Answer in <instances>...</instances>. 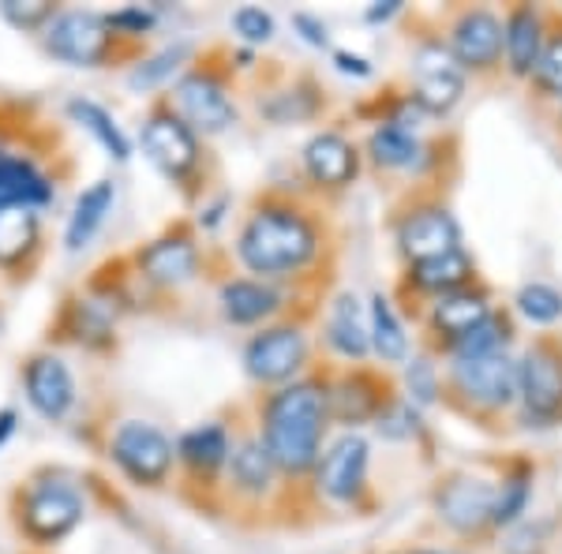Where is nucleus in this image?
<instances>
[{"label":"nucleus","mask_w":562,"mask_h":554,"mask_svg":"<svg viewBox=\"0 0 562 554\" xmlns=\"http://www.w3.org/2000/svg\"><path fill=\"white\" fill-rule=\"evenodd\" d=\"M514 304H518V312L532 326H551V323L562 319V293H559V289H551V285H543V281L525 285Z\"/></svg>","instance_id":"58836bf2"},{"label":"nucleus","mask_w":562,"mask_h":554,"mask_svg":"<svg viewBox=\"0 0 562 554\" xmlns=\"http://www.w3.org/2000/svg\"><path fill=\"white\" fill-rule=\"evenodd\" d=\"M15 431H20V408L4 405V408H0V450L15 439Z\"/></svg>","instance_id":"09e8293b"},{"label":"nucleus","mask_w":562,"mask_h":554,"mask_svg":"<svg viewBox=\"0 0 562 554\" xmlns=\"http://www.w3.org/2000/svg\"><path fill=\"white\" fill-rule=\"evenodd\" d=\"M105 23L113 26L116 38L132 42V45H143L147 34L158 31V8L150 4H124L116 12H105Z\"/></svg>","instance_id":"ea45409f"},{"label":"nucleus","mask_w":562,"mask_h":554,"mask_svg":"<svg viewBox=\"0 0 562 554\" xmlns=\"http://www.w3.org/2000/svg\"><path fill=\"white\" fill-rule=\"evenodd\" d=\"M518 402L537 423L562 420V341L537 338L518 360Z\"/></svg>","instance_id":"9b49d317"},{"label":"nucleus","mask_w":562,"mask_h":554,"mask_svg":"<svg viewBox=\"0 0 562 554\" xmlns=\"http://www.w3.org/2000/svg\"><path fill=\"white\" fill-rule=\"evenodd\" d=\"M375 431L383 434L390 442H405V439H416V434L424 431V420H420V408L413 402H402V397H394L383 412H379L375 420Z\"/></svg>","instance_id":"a19ab883"},{"label":"nucleus","mask_w":562,"mask_h":554,"mask_svg":"<svg viewBox=\"0 0 562 554\" xmlns=\"http://www.w3.org/2000/svg\"><path fill=\"white\" fill-rule=\"evenodd\" d=\"M229 453H233V434L229 427L217 420L188 427L177 439V465L184 468V476L195 487H217L222 472L229 468Z\"/></svg>","instance_id":"aec40b11"},{"label":"nucleus","mask_w":562,"mask_h":554,"mask_svg":"<svg viewBox=\"0 0 562 554\" xmlns=\"http://www.w3.org/2000/svg\"><path fill=\"white\" fill-rule=\"evenodd\" d=\"M492 315V299H487L484 289H458V293L450 296H439L431 304V333L435 338H442L447 344H458L465 333H473L480 323Z\"/></svg>","instance_id":"393cba45"},{"label":"nucleus","mask_w":562,"mask_h":554,"mask_svg":"<svg viewBox=\"0 0 562 554\" xmlns=\"http://www.w3.org/2000/svg\"><path fill=\"white\" fill-rule=\"evenodd\" d=\"M409 285L416 293H428V296H450L458 289H469L476 278V262L469 251H447V256H435V259H424V262H409Z\"/></svg>","instance_id":"cd10ccee"},{"label":"nucleus","mask_w":562,"mask_h":554,"mask_svg":"<svg viewBox=\"0 0 562 554\" xmlns=\"http://www.w3.org/2000/svg\"><path fill=\"white\" fill-rule=\"evenodd\" d=\"M307 333L301 323H270L259 326L244 344V371L259 386H289L304 378L307 368Z\"/></svg>","instance_id":"1a4fd4ad"},{"label":"nucleus","mask_w":562,"mask_h":554,"mask_svg":"<svg viewBox=\"0 0 562 554\" xmlns=\"http://www.w3.org/2000/svg\"><path fill=\"white\" fill-rule=\"evenodd\" d=\"M368 461H371V446L364 434L346 431L341 439H334L312 472L319 495L338 506H357L368 490Z\"/></svg>","instance_id":"4468645a"},{"label":"nucleus","mask_w":562,"mask_h":554,"mask_svg":"<svg viewBox=\"0 0 562 554\" xmlns=\"http://www.w3.org/2000/svg\"><path fill=\"white\" fill-rule=\"evenodd\" d=\"M510 333H514V323L506 319V315L492 312L473 333H465V338H461L458 344H450V352H454V360L495 357V352H506V344H510Z\"/></svg>","instance_id":"c9c22d12"},{"label":"nucleus","mask_w":562,"mask_h":554,"mask_svg":"<svg viewBox=\"0 0 562 554\" xmlns=\"http://www.w3.org/2000/svg\"><path fill=\"white\" fill-rule=\"evenodd\" d=\"M262 113L274 124H296V121H312L319 113V87L312 79H301L293 90H281V94H270L267 105H259Z\"/></svg>","instance_id":"e433bc0d"},{"label":"nucleus","mask_w":562,"mask_h":554,"mask_svg":"<svg viewBox=\"0 0 562 554\" xmlns=\"http://www.w3.org/2000/svg\"><path fill=\"white\" fill-rule=\"evenodd\" d=\"M229 195H214V199H203L199 203V217H195V225L203 233H211V229H217V225L225 222V214H229Z\"/></svg>","instance_id":"a18cd8bd"},{"label":"nucleus","mask_w":562,"mask_h":554,"mask_svg":"<svg viewBox=\"0 0 562 554\" xmlns=\"http://www.w3.org/2000/svg\"><path fill=\"white\" fill-rule=\"evenodd\" d=\"M301 166H304V177L312 180L315 188L341 192V188H349L352 180L360 177V150L352 147V139H346L341 132L323 128L304 143Z\"/></svg>","instance_id":"4be33fe9"},{"label":"nucleus","mask_w":562,"mask_h":554,"mask_svg":"<svg viewBox=\"0 0 562 554\" xmlns=\"http://www.w3.org/2000/svg\"><path fill=\"white\" fill-rule=\"evenodd\" d=\"M559 121H562V109H559Z\"/></svg>","instance_id":"603ef678"},{"label":"nucleus","mask_w":562,"mask_h":554,"mask_svg":"<svg viewBox=\"0 0 562 554\" xmlns=\"http://www.w3.org/2000/svg\"><path fill=\"white\" fill-rule=\"evenodd\" d=\"M177 109L180 121L192 128L199 139L222 135L237 124V102H233L229 71L214 60H195L184 76L173 83V94L166 98Z\"/></svg>","instance_id":"423d86ee"},{"label":"nucleus","mask_w":562,"mask_h":554,"mask_svg":"<svg viewBox=\"0 0 562 554\" xmlns=\"http://www.w3.org/2000/svg\"><path fill=\"white\" fill-rule=\"evenodd\" d=\"M532 87H537L543 98H559L562 102V31L543 38L540 60H537V68H532Z\"/></svg>","instance_id":"79ce46f5"},{"label":"nucleus","mask_w":562,"mask_h":554,"mask_svg":"<svg viewBox=\"0 0 562 554\" xmlns=\"http://www.w3.org/2000/svg\"><path fill=\"white\" fill-rule=\"evenodd\" d=\"M8 513L20 540L34 551H53L87 521V495L68 468L42 465L12 487Z\"/></svg>","instance_id":"7ed1b4c3"},{"label":"nucleus","mask_w":562,"mask_h":554,"mask_svg":"<svg viewBox=\"0 0 562 554\" xmlns=\"http://www.w3.org/2000/svg\"><path fill=\"white\" fill-rule=\"evenodd\" d=\"M105 457L132 487L158 490L177 468V442L147 420H121L109 431Z\"/></svg>","instance_id":"0eeeda50"},{"label":"nucleus","mask_w":562,"mask_h":554,"mask_svg":"<svg viewBox=\"0 0 562 554\" xmlns=\"http://www.w3.org/2000/svg\"><path fill=\"white\" fill-rule=\"evenodd\" d=\"M368 333H371V352H375V357L383 360V363H402L405 352H409V338H405V326L394 315V307H390V299L383 293L371 296Z\"/></svg>","instance_id":"72a5a7b5"},{"label":"nucleus","mask_w":562,"mask_h":554,"mask_svg":"<svg viewBox=\"0 0 562 554\" xmlns=\"http://www.w3.org/2000/svg\"><path fill=\"white\" fill-rule=\"evenodd\" d=\"M233 31H237V38L248 45V49H256V45H267L274 38V15L262 12L256 4H244L233 12Z\"/></svg>","instance_id":"c03bdc74"},{"label":"nucleus","mask_w":562,"mask_h":554,"mask_svg":"<svg viewBox=\"0 0 562 554\" xmlns=\"http://www.w3.org/2000/svg\"><path fill=\"white\" fill-rule=\"evenodd\" d=\"M397 12H402V0H379V4H371L364 12V20L368 23H386V20H394Z\"/></svg>","instance_id":"8fccbe9b"},{"label":"nucleus","mask_w":562,"mask_h":554,"mask_svg":"<svg viewBox=\"0 0 562 554\" xmlns=\"http://www.w3.org/2000/svg\"><path fill=\"white\" fill-rule=\"evenodd\" d=\"M45 259V225L38 211L0 214V278L26 285Z\"/></svg>","instance_id":"f3484780"},{"label":"nucleus","mask_w":562,"mask_h":554,"mask_svg":"<svg viewBox=\"0 0 562 554\" xmlns=\"http://www.w3.org/2000/svg\"><path fill=\"white\" fill-rule=\"evenodd\" d=\"M326 402H330V423L341 427H360V423H375L379 412L394 402L386 394V383H379L371 371H346L334 383H326Z\"/></svg>","instance_id":"5701e85b"},{"label":"nucleus","mask_w":562,"mask_h":554,"mask_svg":"<svg viewBox=\"0 0 562 554\" xmlns=\"http://www.w3.org/2000/svg\"><path fill=\"white\" fill-rule=\"evenodd\" d=\"M217 304H222L225 323L233 326H262L281 312L285 296H281L278 285L259 278H225L222 289H217Z\"/></svg>","instance_id":"b1692460"},{"label":"nucleus","mask_w":562,"mask_h":554,"mask_svg":"<svg viewBox=\"0 0 562 554\" xmlns=\"http://www.w3.org/2000/svg\"><path fill=\"white\" fill-rule=\"evenodd\" d=\"M495 490H498L495 484H487L480 476H450L435 490V513L461 535L480 532L492 524Z\"/></svg>","instance_id":"412c9836"},{"label":"nucleus","mask_w":562,"mask_h":554,"mask_svg":"<svg viewBox=\"0 0 562 554\" xmlns=\"http://www.w3.org/2000/svg\"><path fill=\"white\" fill-rule=\"evenodd\" d=\"M532 498V468L529 465H514L503 476V484L495 490V513H492V529H510L521 521V513L529 510Z\"/></svg>","instance_id":"f704fd0d"},{"label":"nucleus","mask_w":562,"mask_h":554,"mask_svg":"<svg viewBox=\"0 0 562 554\" xmlns=\"http://www.w3.org/2000/svg\"><path fill=\"white\" fill-rule=\"evenodd\" d=\"M447 45L461 71H492L506 57V26L492 8H465L450 26Z\"/></svg>","instance_id":"2eb2a0df"},{"label":"nucleus","mask_w":562,"mask_h":554,"mask_svg":"<svg viewBox=\"0 0 562 554\" xmlns=\"http://www.w3.org/2000/svg\"><path fill=\"white\" fill-rule=\"evenodd\" d=\"M409 554H454V551H409Z\"/></svg>","instance_id":"3c124183"},{"label":"nucleus","mask_w":562,"mask_h":554,"mask_svg":"<svg viewBox=\"0 0 562 554\" xmlns=\"http://www.w3.org/2000/svg\"><path fill=\"white\" fill-rule=\"evenodd\" d=\"M397 248H402V256L409 262L447 256V251L461 248V225L454 222V214L439 203L413 206V211L397 222Z\"/></svg>","instance_id":"6ab92c4d"},{"label":"nucleus","mask_w":562,"mask_h":554,"mask_svg":"<svg viewBox=\"0 0 562 554\" xmlns=\"http://www.w3.org/2000/svg\"><path fill=\"white\" fill-rule=\"evenodd\" d=\"M57 199V177L31 150L0 154V214L4 211H45Z\"/></svg>","instance_id":"a211bd4d"},{"label":"nucleus","mask_w":562,"mask_h":554,"mask_svg":"<svg viewBox=\"0 0 562 554\" xmlns=\"http://www.w3.org/2000/svg\"><path fill=\"white\" fill-rule=\"evenodd\" d=\"M293 26L301 31V38L307 45H315V49H323V45L330 42V31H326V23L319 20V15H312V12H296L293 15Z\"/></svg>","instance_id":"49530a36"},{"label":"nucleus","mask_w":562,"mask_h":554,"mask_svg":"<svg viewBox=\"0 0 562 554\" xmlns=\"http://www.w3.org/2000/svg\"><path fill=\"white\" fill-rule=\"evenodd\" d=\"M326 427H330V402H326V378L319 375H304L270 389L259 402V439L285 479L312 476L323 457Z\"/></svg>","instance_id":"f257e3e1"},{"label":"nucleus","mask_w":562,"mask_h":554,"mask_svg":"<svg viewBox=\"0 0 562 554\" xmlns=\"http://www.w3.org/2000/svg\"><path fill=\"white\" fill-rule=\"evenodd\" d=\"M225 476H229V484H233L237 495H244V498H267L270 490H274L281 472L274 468V461H270V453H267V446H262L259 434H248V439L233 442L229 468H225Z\"/></svg>","instance_id":"bb28decb"},{"label":"nucleus","mask_w":562,"mask_h":554,"mask_svg":"<svg viewBox=\"0 0 562 554\" xmlns=\"http://www.w3.org/2000/svg\"><path fill=\"white\" fill-rule=\"evenodd\" d=\"M143 154L184 199H206V147L177 116V109L158 98L139 128Z\"/></svg>","instance_id":"39448f33"},{"label":"nucleus","mask_w":562,"mask_h":554,"mask_svg":"<svg viewBox=\"0 0 562 554\" xmlns=\"http://www.w3.org/2000/svg\"><path fill=\"white\" fill-rule=\"evenodd\" d=\"M57 15H60L57 0H0V20L20 34H34V38H42L45 26L57 20Z\"/></svg>","instance_id":"4c0bfd02"},{"label":"nucleus","mask_w":562,"mask_h":554,"mask_svg":"<svg viewBox=\"0 0 562 554\" xmlns=\"http://www.w3.org/2000/svg\"><path fill=\"white\" fill-rule=\"evenodd\" d=\"M65 113H68V121L79 124V128H83L113 161H128L132 158V139L124 135V128L116 124V116L109 113L105 105L90 102V98H83V94H76V98H68Z\"/></svg>","instance_id":"7c9ffc66"},{"label":"nucleus","mask_w":562,"mask_h":554,"mask_svg":"<svg viewBox=\"0 0 562 554\" xmlns=\"http://www.w3.org/2000/svg\"><path fill=\"white\" fill-rule=\"evenodd\" d=\"M128 262L135 281L158 289V293H173V289H184L188 281L199 278L203 251H199L195 233L188 225H169L161 236L139 244Z\"/></svg>","instance_id":"6e6552de"},{"label":"nucleus","mask_w":562,"mask_h":554,"mask_svg":"<svg viewBox=\"0 0 562 554\" xmlns=\"http://www.w3.org/2000/svg\"><path fill=\"white\" fill-rule=\"evenodd\" d=\"M113 203H116V184L113 180H94L79 192L76 206L68 214V225H65V251L79 256L83 248H90L98 233H102L105 217L113 214Z\"/></svg>","instance_id":"a878e982"},{"label":"nucleus","mask_w":562,"mask_h":554,"mask_svg":"<svg viewBox=\"0 0 562 554\" xmlns=\"http://www.w3.org/2000/svg\"><path fill=\"white\" fill-rule=\"evenodd\" d=\"M49 338L94 352V357H109L116 349V307L98 296L94 289L68 293L49 323Z\"/></svg>","instance_id":"9d476101"},{"label":"nucleus","mask_w":562,"mask_h":554,"mask_svg":"<svg viewBox=\"0 0 562 554\" xmlns=\"http://www.w3.org/2000/svg\"><path fill=\"white\" fill-rule=\"evenodd\" d=\"M326 344H330L341 360H357V363L371 352L364 312H360V299L352 293L334 296L330 315H326Z\"/></svg>","instance_id":"c756f323"},{"label":"nucleus","mask_w":562,"mask_h":554,"mask_svg":"<svg viewBox=\"0 0 562 554\" xmlns=\"http://www.w3.org/2000/svg\"><path fill=\"white\" fill-rule=\"evenodd\" d=\"M450 394L476 412H503L518 402V363L506 352L476 360H454L450 368Z\"/></svg>","instance_id":"ddd939ff"},{"label":"nucleus","mask_w":562,"mask_h":554,"mask_svg":"<svg viewBox=\"0 0 562 554\" xmlns=\"http://www.w3.org/2000/svg\"><path fill=\"white\" fill-rule=\"evenodd\" d=\"M334 68L341 71V76H352V79H368L371 76V65L360 53H349V49H334Z\"/></svg>","instance_id":"de8ad7c7"},{"label":"nucleus","mask_w":562,"mask_h":554,"mask_svg":"<svg viewBox=\"0 0 562 554\" xmlns=\"http://www.w3.org/2000/svg\"><path fill=\"white\" fill-rule=\"evenodd\" d=\"M465 94V76H461L454 53L442 42H424L416 49V87L413 102L428 116H447Z\"/></svg>","instance_id":"dca6fc26"},{"label":"nucleus","mask_w":562,"mask_h":554,"mask_svg":"<svg viewBox=\"0 0 562 554\" xmlns=\"http://www.w3.org/2000/svg\"><path fill=\"white\" fill-rule=\"evenodd\" d=\"M405 389H409V402L416 408H424V405H431L435 397H439V371H435V363L428 357H416L405 363Z\"/></svg>","instance_id":"37998d69"},{"label":"nucleus","mask_w":562,"mask_h":554,"mask_svg":"<svg viewBox=\"0 0 562 554\" xmlns=\"http://www.w3.org/2000/svg\"><path fill=\"white\" fill-rule=\"evenodd\" d=\"M188 60H192V45L188 42H177V45H166L158 53H147L139 65H132L128 71V87L132 90H158L166 87L169 79H180L188 71Z\"/></svg>","instance_id":"473e14b6"},{"label":"nucleus","mask_w":562,"mask_h":554,"mask_svg":"<svg viewBox=\"0 0 562 554\" xmlns=\"http://www.w3.org/2000/svg\"><path fill=\"white\" fill-rule=\"evenodd\" d=\"M323 256V229L312 211L293 199L270 195L251 206L237 233V259L259 281L296 278Z\"/></svg>","instance_id":"f03ea898"},{"label":"nucleus","mask_w":562,"mask_h":554,"mask_svg":"<svg viewBox=\"0 0 562 554\" xmlns=\"http://www.w3.org/2000/svg\"><path fill=\"white\" fill-rule=\"evenodd\" d=\"M503 26H506V68L518 79H532V68H537L543 49V15L532 4H518L510 8Z\"/></svg>","instance_id":"c85d7f7f"},{"label":"nucleus","mask_w":562,"mask_h":554,"mask_svg":"<svg viewBox=\"0 0 562 554\" xmlns=\"http://www.w3.org/2000/svg\"><path fill=\"white\" fill-rule=\"evenodd\" d=\"M42 53L68 68H121V65H139L147 53L143 45H132L116 38L113 26L105 23V12L94 8H60V15L45 26L42 34Z\"/></svg>","instance_id":"20e7f679"},{"label":"nucleus","mask_w":562,"mask_h":554,"mask_svg":"<svg viewBox=\"0 0 562 554\" xmlns=\"http://www.w3.org/2000/svg\"><path fill=\"white\" fill-rule=\"evenodd\" d=\"M420 139H416V132H405L397 128V124H375L368 135V158L375 161L379 169H409L420 161Z\"/></svg>","instance_id":"2f4dec72"},{"label":"nucleus","mask_w":562,"mask_h":554,"mask_svg":"<svg viewBox=\"0 0 562 554\" xmlns=\"http://www.w3.org/2000/svg\"><path fill=\"white\" fill-rule=\"evenodd\" d=\"M20 383L26 394V405L49 423H65L79 402L76 371H71L68 360L53 349H34L31 357H23Z\"/></svg>","instance_id":"f8f14e48"}]
</instances>
